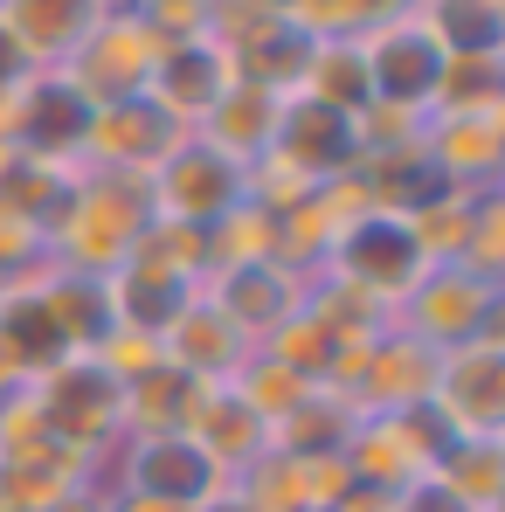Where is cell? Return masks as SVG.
Returning a JSON list of instances; mask_svg holds the SVG:
<instances>
[{
  "label": "cell",
  "mask_w": 505,
  "mask_h": 512,
  "mask_svg": "<svg viewBox=\"0 0 505 512\" xmlns=\"http://www.w3.org/2000/svg\"><path fill=\"white\" fill-rule=\"evenodd\" d=\"M416 14L443 56H499L505 42V0H422Z\"/></svg>",
  "instance_id": "obj_22"
},
{
  "label": "cell",
  "mask_w": 505,
  "mask_h": 512,
  "mask_svg": "<svg viewBox=\"0 0 505 512\" xmlns=\"http://www.w3.org/2000/svg\"><path fill=\"white\" fill-rule=\"evenodd\" d=\"M429 270H436V263H429V250H422L409 208H367V215H353V222L339 229V243H333V256H326L319 277L360 291L367 305H381V312L395 319L402 298L416 291Z\"/></svg>",
  "instance_id": "obj_2"
},
{
  "label": "cell",
  "mask_w": 505,
  "mask_h": 512,
  "mask_svg": "<svg viewBox=\"0 0 505 512\" xmlns=\"http://www.w3.org/2000/svg\"><path fill=\"white\" fill-rule=\"evenodd\" d=\"M505 160V111H429L422 118V173L450 194L499 187Z\"/></svg>",
  "instance_id": "obj_12"
},
{
  "label": "cell",
  "mask_w": 505,
  "mask_h": 512,
  "mask_svg": "<svg viewBox=\"0 0 505 512\" xmlns=\"http://www.w3.org/2000/svg\"><path fill=\"white\" fill-rule=\"evenodd\" d=\"M443 450V429L429 423L422 409H381V416H353L339 457L353 471V485H374V492H409L416 478H429Z\"/></svg>",
  "instance_id": "obj_8"
},
{
  "label": "cell",
  "mask_w": 505,
  "mask_h": 512,
  "mask_svg": "<svg viewBox=\"0 0 505 512\" xmlns=\"http://www.w3.org/2000/svg\"><path fill=\"white\" fill-rule=\"evenodd\" d=\"M270 153H284V160L305 173L312 187H326V180H339V173H360V132H353V118L333 111V104L284 97Z\"/></svg>",
  "instance_id": "obj_16"
},
{
  "label": "cell",
  "mask_w": 505,
  "mask_h": 512,
  "mask_svg": "<svg viewBox=\"0 0 505 512\" xmlns=\"http://www.w3.org/2000/svg\"><path fill=\"white\" fill-rule=\"evenodd\" d=\"M104 14L111 0H0V49L21 77H49Z\"/></svg>",
  "instance_id": "obj_14"
},
{
  "label": "cell",
  "mask_w": 505,
  "mask_h": 512,
  "mask_svg": "<svg viewBox=\"0 0 505 512\" xmlns=\"http://www.w3.org/2000/svg\"><path fill=\"white\" fill-rule=\"evenodd\" d=\"M422 416L443 429V443H499L505 436V346L478 340L436 353V381Z\"/></svg>",
  "instance_id": "obj_7"
},
{
  "label": "cell",
  "mask_w": 505,
  "mask_h": 512,
  "mask_svg": "<svg viewBox=\"0 0 505 512\" xmlns=\"http://www.w3.org/2000/svg\"><path fill=\"white\" fill-rule=\"evenodd\" d=\"M305 277H291V270H277V263H250V270H215V277H201V298L243 333V346H263L291 312H305Z\"/></svg>",
  "instance_id": "obj_15"
},
{
  "label": "cell",
  "mask_w": 505,
  "mask_h": 512,
  "mask_svg": "<svg viewBox=\"0 0 505 512\" xmlns=\"http://www.w3.org/2000/svg\"><path fill=\"white\" fill-rule=\"evenodd\" d=\"M499 464H505L499 443H443L436 464H429V478L443 492H457L471 512H499Z\"/></svg>",
  "instance_id": "obj_24"
},
{
  "label": "cell",
  "mask_w": 505,
  "mask_h": 512,
  "mask_svg": "<svg viewBox=\"0 0 505 512\" xmlns=\"http://www.w3.org/2000/svg\"><path fill=\"white\" fill-rule=\"evenodd\" d=\"M360 63H367V104H395V111L429 118V97H436V77H443V49L422 28V14L374 21L360 35Z\"/></svg>",
  "instance_id": "obj_10"
},
{
  "label": "cell",
  "mask_w": 505,
  "mask_h": 512,
  "mask_svg": "<svg viewBox=\"0 0 505 512\" xmlns=\"http://www.w3.org/2000/svg\"><path fill=\"white\" fill-rule=\"evenodd\" d=\"M429 381H436V353L388 326L381 340L367 346L360 381H353L346 402H353L360 416H381V409H422V402H429Z\"/></svg>",
  "instance_id": "obj_18"
},
{
  "label": "cell",
  "mask_w": 505,
  "mask_h": 512,
  "mask_svg": "<svg viewBox=\"0 0 505 512\" xmlns=\"http://www.w3.org/2000/svg\"><path fill=\"white\" fill-rule=\"evenodd\" d=\"M104 512H187V506H160V499H132V492H104Z\"/></svg>",
  "instance_id": "obj_29"
},
{
  "label": "cell",
  "mask_w": 505,
  "mask_h": 512,
  "mask_svg": "<svg viewBox=\"0 0 505 512\" xmlns=\"http://www.w3.org/2000/svg\"><path fill=\"white\" fill-rule=\"evenodd\" d=\"M229 90H236V56H229L215 35H187V42H160L146 104L167 118L173 132H201L208 111H215Z\"/></svg>",
  "instance_id": "obj_11"
},
{
  "label": "cell",
  "mask_w": 505,
  "mask_h": 512,
  "mask_svg": "<svg viewBox=\"0 0 505 512\" xmlns=\"http://www.w3.org/2000/svg\"><path fill=\"white\" fill-rule=\"evenodd\" d=\"M229 7H250V14H284V0H229Z\"/></svg>",
  "instance_id": "obj_31"
},
{
  "label": "cell",
  "mask_w": 505,
  "mask_h": 512,
  "mask_svg": "<svg viewBox=\"0 0 505 512\" xmlns=\"http://www.w3.org/2000/svg\"><path fill=\"white\" fill-rule=\"evenodd\" d=\"M291 97H312V104H333L346 118L367 111V63H360V35L346 42H312V63H305V84Z\"/></svg>",
  "instance_id": "obj_23"
},
{
  "label": "cell",
  "mask_w": 505,
  "mask_h": 512,
  "mask_svg": "<svg viewBox=\"0 0 505 512\" xmlns=\"http://www.w3.org/2000/svg\"><path fill=\"white\" fill-rule=\"evenodd\" d=\"M146 194H153V215L180 222V229H215L236 201H243V167H229L215 146H201L194 132L173 146L160 167L146 173Z\"/></svg>",
  "instance_id": "obj_9"
},
{
  "label": "cell",
  "mask_w": 505,
  "mask_h": 512,
  "mask_svg": "<svg viewBox=\"0 0 505 512\" xmlns=\"http://www.w3.org/2000/svg\"><path fill=\"white\" fill-rule=\"evenodd\" d=\"M153 63H160V35L132 14V7H111L84 42L63 56V70H49L56 84L70 90L84 111H104V104H125V97H146L153 84Z\"/></svg>",
  "instance_id": "obj_5"
},
{
  "label": "cell",
  "mask_w": 505,
  "mask_h": 512,
  "mask_svg": "<svg viewBox=\"0 0 505 512\" xmlns=\"http://www.w3.org/2000/svg\"><path fill=\"white\" fill-rule=\"evenodd\" d=\"M422 0H367V21H395V14H416Z\"/></svg>",
  "instance_id": "obj_30"
},
{
  "label": "cell",
  "mask_w": 505,
  "mask_h": 512,
  "mask_svg": "<svg viewBox=\"0 0 505 512\" xmlns=\"http://www.w3.org/2000/svg\"><path fill=\"white\" fill-rule=\"evenodd\" d=\"M187 436L229 471V485H236V471H250L256 457L270 450V423L256 416L236 388H208V402H201V416L187 423Z\"/></svg>",
  "instance_id": "obj_20"
},
{
  "label": "cell",
  "mask_w": 505,
  "mask_h": 512,
  "mask_svg": "<svg viewBox=\"0 0 505 512\" xmlns=\"http://www.w3.org/2000/svg\"><path fill=\"white\" fill-rule=\"evenodd\" d=\"M118 478H97L104 492H132V499H160V506L208 512L229 499V471L187 436V429H160V436H118Z\"/></svg>",
  "instance_id": "obj_4"
},
{
  "label": "cell",
  "mask_w": 505,
  "mask_h": 512,
  "mask_svg": "<svg viewBox=\"0 0 505 512\" xmlns=\"http://www.w3.org/2000/svg\"><path fill=\"white\" fill-rule=\"evenodd\" d=\"M160 42H187V35H208V21H215V0H139L132 7Z\"/></svg>",
  "instance_id": "obj_27"
},
{
  "label": "cell",
  "mask_w": 505,
  "mask_h": 512,
  "mask_svg": "<svg viewBox=\"0 0 505 512\" xmlns=\"http://www.w3.org/2000/svg\"><path fill=\"white\" fill-rule=\"evenodd\" d=\"M208 402V381L180 374V367H153L146 381L125 388V436H160V429H187Z\"/></svg>",
  "instance_id": "obj_21"
},
{
  "label": "cell",
  "mask_w": 505,
  "mask_h": 512,
  "mask_svg": "<svg viewBox=\"0 0 505 512\" xmlns=\"http://www.w3.org/2000/svg\"><path fill=\"white\" fill-rule=\"evenodd\" d=\"M7 305H14V277L0 270V319H7Z\"/></svg>",
  "instance_id": "obj_32"
},
{
  "label": "cell",
  "mask_w": 505,
  "mask_h": 512,
  "mask_svg": "<svg viewBox=\"0 0 505 512\" xmlns=\"http://www.w3.org/2000/svg\"><path fill=\"white\" fill-rule=\"evenodd\" d=\"M28 381H35V367H28V353H21V340H14V333L0 326V402H7V395H21Z\"/></svg>",
  "instance_id": "obj_28"
},
{
  "label": "cell",
  "mask_w": 505,
  "mask_h": 512,
  "mask_svg": "<svg viewBox=\"0 0 505 512\" xmlns=\"http://www.w3.org/2000/svg\"><path fill=\"white\" fill-rule=\"evenodd\" d=\"M277 111H284V97L277 90H256L236 77V90L208 111V125L194 132L201 146H215L229 167H250V160H263L270 153V139H277Z\"/></svg>",
  "instance_id": "obj_19"
},
{
  "label": "cell",
  "mask_w": 505,
  "mask_h": 512,
  "mask_svg": "<svg viewBox=\"0 0 505 512\" xmlns=\"http://www.w3.org/2000/svg\"><path fill=\"white\" fill-rule=\"evenodd\" d=\"M0 270H7L14 284H28V277L49 270V229H42L35 215L7 208V201H0Z\"/></svg>",
  "instance_id": "obj_26"
},
{
  "label": "cell",
  "mask_w": 505,
  "mask_h": 512,
  "mask_svg": "<svg viewBox=\"0 0 505 512\" xmlns=\"http://www.w3.org/2000/svg\"><path fill=\"white\" fill-rule=\"evenodd\" d=\"M208 512H243V506H236V499H222V506H208Z\"/></svg>",
  "instance_id": "obj_33"
},
{
  "label": "cell",
  "mask_w": 505,
  "mask_h": 512,
  "mask_svg": "<svg viewBox=\"0 0 505 512\" xmlns=\"http://www.w3.org/2000/svg\"><path fill=\"white\" fill-rule=\"evenodd\" d=\"M505 56H443L429 111H505Z\"/></svg>",
  "instance_id": "obj_25"
},
{
  "label": "cell",
  "mask_w": 505,
  "mask_h": 512,
  "mask_svg": "<svg viewBox=\"0 0 505 512\" xmlns=\"http://www.w3.org/2000/svg\"><path fill=\"white\" fill-rule=\"evenodd\" d=\"M180 139H187V132H173L146 97H125V104H104V111H90V118H84L77 167H84V173H125V180H146Z\"/></svg>",
  "instance_id": "obj_13"
},
{
  "label": "cell",
  "mask_w": 505,
  "mask_h": 512,
  "mask_svg": "<svg viewBox=\"0 0 505 512\" xmlns=\"http://www.w3.org/2000/svg\"><path fill=\"white\" fill-rule=\"evenodd\" d=\"M388 326L409 333L416 346H429V353H457V346L499 340V277L436 263L416 291L402 298V312H395Z\"/></svg>",
  "instance_id": "obj_6"
},
{
  "label": "cell",
  "mask_w": 505,
  "mask_h": 512,
  "mask_svg": "<svg viewBox=\"0 0 505 512\" xmlns=\"http://www.w3.org/2000/svg\"><path fill=\"white\" fill-rule=\"evenodd\" d=\"M160 346H167V367L194 374V381H208V388H229V381L243 374V360H250L243 333H236V326H229L201 291L173 312V326L160 333Z\"/></svg>",
  "instance_id": "obj_17"
},
{
  "label": "cell",
  "mask_w": 505,
  "mask_h": 512,
  "mask_svg": "<svg viewBox=\"0 0 505 512\" xmlns=\"http://www.w3.org/2000/svg\"><path fill=\"white\" fill-rule=\"evenodd\" d=\"M146 229H153V194H146V180L77 167L63 208L49 215V263L70 270V277H111L125 256L139 250Z\"/></svg>",
  "instance_id": "obj_1"
},
{
  "label": "cell",
  "mask_w": 505,
  "mask_h": 512,
  "mask_svg": "<svg viewBox=\"0 0 505 512\" xmlns=\"http://www.w3.org/2000/svg\"><path fill=\"white\" fill-rule=\"evenodd\" d=\"M28 402H35V416L42 429L63 443V450H77V457H111V443L125 436V388L90 360V353H70V360H49L35 381H28Z\"/></svg>",
  "instance_id": "obj_3"
}]
</instances>
